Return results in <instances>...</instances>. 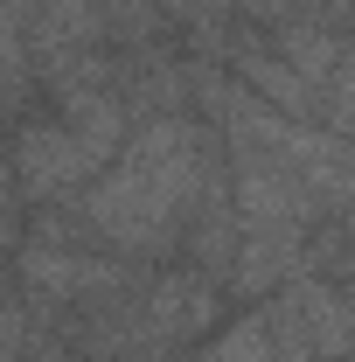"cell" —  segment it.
Listing matches in <instances>:
<instances>
[{"instance_id": "obj_1", "label": "cell", "mask_w": 355, "mask_h": 362, "mask_svg": "<svg viewBox=\"0 0 355 362\" xmlns=\"http://www.w3.org/2000/svg\"><path fill=\"white\" fill-rule=\"evenodd\" d=\"M216 181V139L195 112L139 119L126 153L77 195V223L112 258H168V251H188V223Z\"/></svg>"}, {"instance_id": "obj_2", "label": "cell", "mask_w": 355, "mask_h": 362, "mask_svg": "<svg viewBox=\"0 0 355 362\" xmlns=\"http://www.w3.org/2000/svg\"><path fill=\"white\" fill-rule=\"evenodd\" d=\"M223 320V293L209 272H153L126 293V334H133V362H168L195 341H209Z\"/></svg>"}, {"instance_id": "obj_3", "label": "cell", "mask_w": 355, "mask_h": 362, "mask_svg": "<svg viewBox=\"0 0 355 362\" xmlns=\"http://www.w3.org/2000/svg\"><path fill=\"white\" fill-rule=\"evenodd\" d=\"M258 314L279 362H342L355 349V293L320 272H300L293 286H279V300H265Z\"/></svg>"}, {"instance_id": "obj_4", "label": "cell", "mask_w": 355, "mask_h": 362, "mask_svg": "<svg viewBox=\"0 0 355 362\" xmlns=\"http://www.w3.org/2000/svg\"><path fill=\"white\" fill-rule=\"evenodd\" d=\"M98 175H105V160L70 133V119H63V112H49V119H28V126H21V146H14L21 202H49V195L91 188Z\"/></svg>"}, {"instance_id": "obj_5", "label": "cell", "mask_w": 355, "mask_h": 362, "mask_svg": "<svg viewBox=\"0 0 355 362\" xmlns=\"http://www.w3.org/2000/svg\"><path fill=\"white\" fill-rule=\"evenodd\" d=\"M223 56H230V77H237V84H251L265 105H279L286 119H307V126L320 119V90H313L272 42H230Z\"/></svg>"}, {"instance_id": "obj_6", "label": "cell", "mask_w": 355, "mask_h": 362, "mask_svg": "<svg viewBox=\"0 0 355 362\" xmlns=\"http://www.w3.org/2000/svg\"><path fill=\"white\" fill-rule=\"evenodd\" d=\"M272 49L307 77L320 98H327V84H334V70L349 63V35L327 21V14H307V21H286V28H272Z\"/></svg>"}, {"instance_id": "obj_7", "label": "cell", "mask_w": 355, "mask_h": 362, "mask_svg": "<svg viewBox=\"0 0 355 362\" xmlns=\"http://www.w3.org/2000/svg\"><path fill=\"white\" fill-rule=\"evenodd\" d=\"M195 362H279L272 356V334H265V314H244V320H230V327H216Z\"/></svg>"}, {"instance_id": "obj_8", "label": "cell", "mask_w": 355, "mask_h": 362, "mask_svg": "<svg viewBox=\"0 0 355 362\" xmlns=\"http://www.w3.org/2000/svg\"><path fill=\"white\" fill-rule=\"evenodd\" d=\"M251 21H265V28H286V21H307V14H327L334 0H237Z\"/></svg>"}, {"instance_id": "obj_9", "label": "cell", "mask_w": 355, "mask_h": 362, "mask_svg": "<svg viewBox=\"0 0 355 362\" xmlns=\"http://www.w3.org/2000/svg\"><path fill=\"white\" fill-rule=\"evenodd\" d=\"M327 21H334V28L349 35V49H355V0H334V7H327Z\"/></svg>"}, {"instance_id": "obj_10", "label": "cell", "mask_w": 355, "mask_h": 362, "mask_svg": "<svg viewBox=\"0 0 355 362\" xmlns=\"http://www.w3.org/2000/svg\"><path fill=\"white\" fill-rule=\"evenodd\" d=\"M349 293H355V286H349Z\"/></svg>"}]
</instances>
